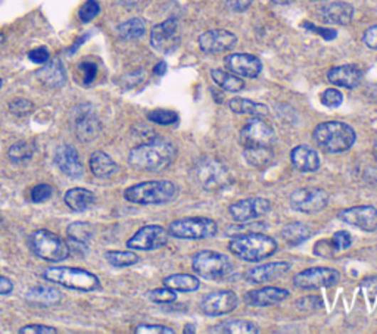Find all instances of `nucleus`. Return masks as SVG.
<instances>
[{
    "label": "nucleus",
    "instance_id": "obj_48",
    "mask_svg": "<svg viewBox=\"0 0 377 334\" xmlns=\"http://www.w3.org/2000/svg\"><path fill=\"white\" fill-rule=\"evenodd\" d=\"M80 71L83 72V85L90 86L97 75V67L95 62H90V60L81 62Z\"/></svg>",
    "mask_w": 377,
    "mask_h": 334
},
{
    "label": "nucleus",
    "instance_id": "obj_49",
    "mask_svg": "<svg viewBox=\"0 0 377 334\" xmlns=\"http://www.w3.org/2000/svg\"><path fill=\"white\" fill-rule=\"evenodd\" d=\"M134 333L137 334H174L176 331L170 327L161 324H140L136 327Z\"/></svg>",
    "mask_w": 377,
    "mask_h": 334
},
{
    "label": "nucleus",
    "instance_id": "obj_26",
    "mask_svg": "<svg viewBox=\"0 0 377 334\" xmlns=\"http://www.w3.org/2000/svg\"><path fill=\"white\" fill-rule=\"evenodd\" d=\"M290 162L301 173H314L320 168V158L317 152L305 144L292 149Z\"/></svg>",
    "mask_w": 377,
    "mask_h": 334
},
{
    "label": "nucleus",
    "instance_id": "obj_61",
    "mask_svg": "<svg viewBox=\"0 0 377 334\" xmlns=\"http://www.w3.org/2000/svg\"><path fill=\"white\" fill-rule=\"evenodd\" d=\"M271 2H275L277 5H287V4L293 2V0H271Z\"/></svg>",
    "mask_w": 377,
    "mask_h": 334
},
{
    "label": "nucleus",
    "instance_id": "obj_44",
    "mask_svg": "<svg viewBox=\"0 0 377 334\" xmlns=\"http://www.w3.org/2000/svg\"><path fill=\"white\" fill-rule=\"evenodd\" d=\"M297 308L304 311V312H312V311H319L324 308V302L320 296L312 295V296H305L297 301Z\"/></svg>",
    "mask_w": 377,
    "mask_h": 334
},
{
    "label": "nucleus",
    "instance_id": "obj_51",
    "mask_svg": "<svg viewBox=\"0 0 377 334\" xmlns=\"http://www.w3.org/2000/svg\"><path fill=\"white\" fill-rule=\"evenodd\" d=\"M58 330L51 325L43 324H30L19 328V334H56Z\"/></svg>",
    "mask_w": 377,
    "mask_h": 334
},
{
    "label": "nucleus",
    "instance_id": "obj_4",
    "mask_svg": "<svg viewBox=\"0 0 377 334\" xmlns=\"http://www.w3.org/2000/svg\"><path fill=\"white\" fill-rule=\"evenodd\" d=\"M179 195L177 185L166 180L143 181L124 190V199L136 205H164Z\"/></svg>",
    "mask_w": 377,
    "mask_h": 334
},
{
    "label": "nucleus",
    "instance_id": "obj_60",
    "mask_svg": "<svg viewBox=\"0 0 377 334\" xmlns=\"http://www.w3.org/2000/svg\"><path fill=\"white\" fill-rule=\"evenodd\" d=\"M196 330H195V325L193 324H187L186 325V328L183 330V333H195Z\"/></svg>",
    "mask_w": 377,
    "mask_h": 334
},
{
    "label": "nucleus",
    "instance_id": "obj_45",
    "mask_svg": "<svg viewBox=\"0 0 377 334\" xmlns=\"http://www.w3.org/2000/svg\"><path fill=\"white\" fill-rule=\"evenodd\" d=\"M52 195H53L52 185L41 183V184H37L36 187H33V190H31V200L34 203H43V202L49 200L52 198Z\"/></svg>",
    "mask_w": 377,
    "mask_h": 334
},
{
    "label": "nucleus",
    "instance_id": "obj_28",
    "mask_svg": "<svg viewBox=\"0 0 377 334\" xmlns=\"http://www.w3.org/2000/svg\"><path fill=\"white\" fill-rule=\"evenodd\" d=\"M89 165L93 176L102 180L111 178L118 173V165L114 162V159L110 155L102 151H96L90 155Z\"/></svg>",
    "mask_w": 377,
    "mask_h": 334
},
{
    "label": "nucleus",
    "instance_id": "obj_54",
    "mask_svg": "<svg viewBox=\"0 0 377 334\" xmlns=\"http://www.w3.org/2000/svg\"><path fill=\"white\" fill-rule=\"evenodd\" d=\"M331 242H333L334 247H336V250H345L351 246L352 240L346 232H338V233H334Z\"/></svg>",
    "mask_w": 377,
    "mask_h": 334
},
{
    "label": "nucleus",
    "instance_id": "obj_9",
    "mask_svg": "<svg viewBox=\"0 0 377 334\" xmlns=\"http://www.w3.org/2000/svg\"><path fill=\"white\" fill-rule=\"evenodd\" d=\"M192 176L203 190L209 192L220 190L230 183L227 166L214 158L199 159L193 166Z\"/></svg>",
    "mask_w": 377,
    "mask_h": 334
},
{
    "label": "nucleus",
    "instance_id": "obj_33",
    "mask_svg": "<svg viewBox=\"0 0 377 334\" xmlns=\"http://www.w3.org/2000/svg\"><path fill=\"white\" fill-rule=\"evenodd\" d=\"M282 237L290 246H298L311 237V228L304 222H289L282 228Z\"/></svg>",
    "mask_w": 377,
    "mask_h": 334
},
{
    "label": "nucleus",
    "instance_id": "obj_27",
    "mask_svg": "<svg viewBox=\"0 0 377 334\" xmlns=\"http://www.w3.org/2000/svg\"><path fill=\"white\" fill-rule=\"evenodd\" d=\"M354 8L346 2H331L322 8V18L327 24L346 26L352 21Z\"/></svg>",
    "mask_w": 377,
    "mask_h": 334
},
{
    "label": "nucleus",
    "instance_id": "obj_2",
    "mask_svg": "<svg viewBox=\"0 0 377 334\" xmlns=\"http://www.w3.org/2000/svg\"><path fill=\"white\" fill-rule=\"evenodd\" d=\"M228 250L242 261L260 262L276 252L277 242L261 232H254L230 239Z\"/></svg>",
    "mask_w": 377,
    "mask_h": 334
},
{
    "label": "nucleus",
    "instance_id": "obj_43",
    "mask_svg": "<svg viewBox=\"0 0 377 334\" xmlns=\"http://www.w3.org/2000/svg\"><path fill=\"white\" fill-rule=\"evenodd\" d=\"M99 14H100V5L96 2V0H87V2L78 11V16L85 24L90 23V21H93Z\"/></svg>",
    "mask_w": 377,
    "mask_h": 334
},
{
    "label": "nucleus",
    "instance_id": "obj_8",
    "mask_svg": "<svg viewBox=\"0 0 377 334\" xmlns=\"http://www.w3.org/2000/svg\"><path fill=\"white\" fill-rule=\"evenodd\" d=\"M218 233V225L211 218H181L176 220L169 227V235L176 239L186 240H205L213 239Z\"/></svg>",
    "mask_w": 377,
    "mask_h": 334
},
{
    "label": "nucleus",
    "instance_id": "obj_21",
    "mask_svg": "<svg viewBox=\"0 0 377 334\" xmlns=\"http://www.w3.org/2000/svg\"><path fill=\"white\" fill-rule=\"evenodd\" d=\"M55 163L58 168L70 178H81L85 174V166L80 159L77 149L71 144H62L55 152Z\"/></svg>",
    "mask_w": 377,
    "mask_h": 334
},
{
    "label": "nucleus",
    "instance_id": "obj_6",
    "mask_svg": "<svg viewBox=\"0 0 377 334\" xmlns=\"http://www.w3.org/2000/svg\"><path fill=\"white\" fill-rule=\"evenodd\" d=\"M195 274L211 281H224L233 274V262L216 250H201L192 261Z\"/></svg>",
    "mask_w": 377,
    "mask_h": 334
},
{
    "label": "nucleus",
    "instance_id": "obj_14",
    "mask_svg": "<svg viewBox=\"0 0 377 334\" xmlns=\"http://www.w3.org/2000/svg\"><path fill=\"white\" fill-rule=\"evenodd\" d=\"M151 45L161 53H171L180 46L179 24L174 18L166 19L152 28Z\"/></svg>",
    "mask_w": 377,
    "mask_h": 334
},
{
    "label": "nucleus",
    "instance_id": "obj_17",
    "mask_svg": "<svg viewBox=\"0 0 377 334\" xmlns=\"http://www.w3.org/2000/svg\"><path fill=\"white\" fill-rule=\"evenodd\" d=\"M73 130L78 140L92 141L102 130V124L90 107H78L73 114Z\"/></svg>",
    "mask_w": 377,
    "mask_h": 334
},
{
    "label": "nucleus",
    "instance_id": "obj_13",
    "mask_svg": "<svg viewBox=\"0 0 377 334\" xmlns=\"http://www.w3.org/2000/svg\"><path fill=\"white\" fill-rule=\"evenodd\" d=\"M169 230H165L161 225H144L140 230H137V233L127 240V247L133 250H144V252H149V250H156L161 249L169 242Z\"/></svg>",
    "mask_w": 377,
    "mask_h": 334
},
{
    "label": "nucleus",
    "instance_id": "obj_35",
    "mask_svg": "<svg viewBox=\"0 0 377 334\" xmlns=\"http://www.w3.org/2000/svg\"><path fill=\"white\" fill-rule=\"evenodd\" d=\"M27 301L33 303H41V305H55L60 301V293L51 286H37L31 289L27 293Z\"/></svg>",
    "mask_w": 377,
    "mask_h": 334
},
{
    "label": "nucleus",
    "instance_id": "obj_25",
    "mask_svg": "<svg viewBox=\"0 0 377 334\" xmlns=\"http://www.w3.org/2000/svg\"><path fill=\"white\" fill-rule=\"evenodd\" d=\"M36 77L51 89H59L67 82V71L62 60L58 58L48 60L46 65L36 72Z\"/></svg>",
    "mask_w": 377,
    "mask_h": 334
},
{
    "label": "nucleus",
    "instance_id": "obj_3",
    "mask_svg": "<svg viewBox=\"0 0 377 334\" xmlns=\"http://www.w3.org/2000/svg\"><path fill=\"white\" fill-rule=\"evenodd\" d=\"M312 137L319 148L329 153H344L349 151L357 140V134L351 125L341 121H326L319 124L312 131Z\"/></svg>",
    "mask_w": 377,
    "mask_h": 334
},
{
    "label": "nucleus",
    "instance_id": "obj_29",
    "mask_svg": "<svg viewBox=\"0 0 377 334\" xmlns=\"http://www.w3.org/2000/svg\"><path fill=\"white\" fill-rule=\"evenodd\" d=\"M64 200L70 210H73L74 212H85L89 211L95 205L96 196L93 192L83 189V187H74V189L67 190Z\"/></svg>",
    "mask_w": 377,
    "mask_h": 334
},
{
    "label": "nucleus",
    "instance_id": "obj_57",
    "mask_svg": "<svg viewBox=\"0 0 377 334\" xmlns=\"http://www.w3.org/2000/svg\"><path fill=\"white\" fill-rule=\"evenodd\" d=\"M227 8L230 11H235V12H243L246 11L250 5H253L254 0H224Z\"/></svg>",
    "mask_w": 377,
    "mask_h": 334
},
{
    "label": "nucleus",
    "instance_id": "obj_34",
    "mask_svg": "<svg viewBox=\"0 0 377 334\" xmlns=\"http://www.w3.org/2000/svg\"><path fill=\"white\" fill-rule=\"evenodd\" d=\"M211 77H213L216 85L218 87L224 89L225 92L238 93V92H242L245 89V81L242 80V77H239L233 72H227L223 70H213Z\"/></svg>",
    "mask_w": 377,
    "mask_h": 334
},
{
    "label": "nucleus",
    "instance_id": "obj_36",
    "mask_svg": "<svg viewBox=\"0 0 377 334\" xmlns=\"http://www.w3.org/2000/svg\"><path fill=\"white\" fill-rule=\"evenodd\" d=\"M118 36L122 40H136L144 36L146 33V26H144V21L140 18H132L129 21H125V23L120 24L118 28Z\"/></svg>",
    "mask_w": 377,
    "mask_h": 334
},
{
    "label": "nucleus",
    "instance_id": "obj_18",
    "mask_svg": "<svg viewBox=\"0 0 377 334\" xmlns=\"http://www.w3.org/2000/svg\"><path fill=\"white\" fill-rule=\"evenodd\" d=\"M338 218L349 225L363 230V232L371 233L377 230V210L371 205L346 208V210L338 212Z\"/></svg>",
    "mask_w": 377,
    "mask_h": 334
},
{
    "label": "nucleus",
    "instance_id": "obj_38",
    "mask_svg": "<svg viewBox=\"0 0 377 334\" xmlns=\"http://www.w3.org/2000/svg\"><path fill=\"white\" fill-rule=\"evenodd\" d=\"M105 259L115 268L132 266L139 262V257L130 250H108V252H105Z\"/></svg>",
    "mask_w": 377,
    "mask_h": 334
},
{
    "label": "nucleus",
    "instance_id": "obj_22",
    "mask_svg": "<svg viewBox=\"0 0 377 334\" xmlns=\"http://www.w3.org/2000/svg\"><path fill=\"white\" fill-rule=\"evenodd\" d=\"M290 269L287 262H268L265 265H258L249 268L243 274L245 280L253 284H265L285 277Z\"/></svg>",
    "mask_w": 377,
    "mask_h": 334
},
{
    "label": "nucleus",
    "instance_id": "obj_23",
    "mask_svg": "<svg viewBox=\"0 0 377 334\" xmlns=\"http://www.w3.org/2000/svg\"><path fill=\"white\" fill-rule=\"evenodd\" d=\"M289 298V291L280 287L268 286L258 290H250L245 295V302L250 306H273Z\"/></svg>",
    "mask_w": 377,
    "mask_h": 334
},
{
    "label": "nucleus",
    "instance_id": "obj_1",
    "mask_svg": "<svg viewBox=\"0 0 377 334\" xmlns=\"http://www.w3.org/2000/svg\"><path fill=\"white\" fill-rule=\"evenodd\" d=\"M176 156L177 148L171 140L165 137H155L151 141L136 146L134 149H132L129 162L137 170L158 173L169 168L174 162Z\"/></svg>",
    "mask_w": 377,
    "mask_h": 334
},
{
    "label": "nucleus",
    "instance_id": "obj_46",
    "mask_svg": "<svg viewBox=\"0 0 377 334\" xmlns=\"http://www.w3.org/2000/svg\"><path fill=\"white\" fill-rule=\"evenodd\" d=\"M33 109H34V105H33V102L28 99L19 97V99H14L9 103V111L18 117H24V115L30 114Z\"/></svg>",
    "mask_w": 377,
    "mask_h": 334
},
{
    "label": "nucleus",
    "instance_id": "obj_52",
    "mask_svg": "<svg viewBox=\"0 0 377 334\" xmlns=\"http://www.w3.org/2000/svg\"><path fill=\"white\" fill-rule=\"evenodd\" d=\"M314 252H316L319 257L323 258H330L331 255H334V252H338L336 247H334L331 240H322L316 244V249H314Z\"/></svg>",
    "mask_w": 377,
    "mask_h": 334
},
{
    "label": "nucleus",
    "instance_id": "obj_7",
    "mask_svg": "<svg viewBox=\"0 0 377 334\" xmlns=\"http://www.w3.org/2000/svg\"><path fill=\"white\" fill-rule=\"evenodd\" d=\"M33 252L48 262H64L70 257V246L49 230H36L30 236Z\"/></svg>",
    "mask_w": 377,
    "mask_h": 334
},
{
    "label": "nucleus",
    "instance_id": "obj_59",
    "mask_svg": "<svg viewBox=\"0 0 377 334\" xmlns=\"http://www.w3.org/2000/svg\"><path fill=\"white\" fill-rule=\"evenodd\" d=\"M165 71H166V64H165V62L164 60H161L159 62V64L155 67V70H154V72L156 74V75H164L165 74Z\"/></svg>",
    "mask_w": 377,
    "mask_h": 334
},
{
    "label": "nucleus",
    "instance_id": "obj_24",
    "mask_svg": "<svg viewBox=\"0 0 377 334\" xmlns=\"http://www.w3.org/2000/svg\"><path fill=\"white\" fill-rule=\"evenodd\" d=\"M327 78L334 86L355 89L361 85L363 71L355 65H341L334 67L327 72Z\"/></svg>",
    "mask_w": 377,
    "mask_h": 334
},
{
    "label": "nucleus",
    "instance_id": "obj_32",
    "mask_svg": "<svg viewBox=\"0 0 377 334\" xmlns=\"http://www.w3.org/2000/svg\"><path fill=\"white\" fill-rule=\"evenodd\" d=\"M162 284L174 291H181V293H191V291H196L201 287L198 277L191 274L169 276L162 280Z\"/></svg>",
    "mask_w": 377,
    "mask_h": 334
},
{
    "label": "nucleus",
    "instance_id": "obj_11",
    "mask_svg": "<svg viewBox=\"0 0 377 334\" xmlns=\"http://www.w3.org/2000/svg\"><path fill=\"white\" fill-rule=\"evenodd\" d=\"M277 143L275 130L261 118L248 121L240 130V144L245 148H273Z\"/></svg>",
    "mask_w": 377,
    "mask_h": 334
},
{
    "label": "nucleus",
    "instance_id": "obj_53",
    "mask_svg": "<svg viewBox=\"0 0 377 334\" xmlns=\"http://www.w3.org/2000/svg\"><path fill=\"white\" fill-rule=\"evenodd\" d=\"M51 55H49V50L46 48H37L31 52H28V59L31 62H34V64H46V62L49 60Z\"/></svg>",
    "mask_w": 377,
    "mask_h": 334
},
{
    "label": "nucleus",
    "instance_id": "obj_15",
    "mask_svg": "<svg viewBox=\"0 0 377 334\" xmlns=\"http://www.w3.org/2000/svg\"><path fill=\"white\" fill-rule=\"evenodd\" d=\"M239 298L232 290H217L206 295L201 302V311L208 317H218L233 312L238 308Z\"/></svg>",
    "mask_w": 377,
    "mask_h": 334
},
{
    "label": "nucleus",
    "instance_id": "obj_5",
    "mask_svg": "<svg viewBox=\"0 0 377 334\" xmlns=\"http://www.w3.org/2000/svg\"><path fill=\"white\" fill-rule=\"evenodd\" d=\"M41 277H43V280H46L48 283L64 286L71 290L83 291V293H89V291L100 289L99 277L83 268L49 266L43 271Z\"/></svg>",
    "mask_w": 377,
    "mask_h": 334
},
{
    "label": "nucleus",
    "instance_id": "obj_37",
    "mask_svg": "<svg viewBox=\"0 0 377 334\" xmlns=\"http://www.w3.org/2000/svg\"><path fill=\"white\" fill-rule=\"evenodd\" d=\"M243 156L250 166L261 168V166H265L273 161L275 155L271 148H245Z\"/></svg>",
    "mask_w": 377,
    "mask_h": 334
},
{
    "label": "nucleus",
    "instance_id": "obj_39",
    "mask_svg": "<svg viewBox=\"0 0 377 334\" xmlns=\"http://www.w3.org/2000/svg\"><path fill=\"white\" fill-rule=\"evenodd\" d=\"M67 235H68V239H71L74 242L89 244L95 236V228L89 222H83V221L73 222L67 228Z\"/></svg>",
    "mask_w": 377,
    "mask_h": 334
},
{
    "label": "nucleus",
    "instance_id": "obj_41",
    "mask_svg": "<svg viewBox=\"0 0 377 334\" xmlns=\"http://www.w3.org/2000/svg\"><path fill=\"white\" fill-rule=\"evenodd\" d=\"M148 298L154 302V303H159V305H169L177 301V291L169 289V287H162V289H154L148 293Z\"/></svg>",
    "mask_w": 377,
    "mask_h": 334
},
{
    "label": "nucleus",
    "instance_id": "obj_20",
    "mask_svg": "<svg viewBox=\"0 0 377 334\" xmlns=\"http://www.w3.org/2000/svg\"><path fill=\"white\" fill-rule=\"evenodd\" d=\"M225 68L239 77L255 78L262 71L261 60L249 53H232L224 59Z\"/></svg>",
    "mask_w": 377,
    "mask_h": 334
},
{
    "label": "nucleus",
    "instance_id": "obj_55",
    "mask_svg": "<svg viewBox=\"0 0 377 334\" xmlns=\"http://www.w3.org/2000/svg\"><path fill=\"white\" fill-rule=\"evenodd\" d=\"M304 27L308 28L309 31H314V33H317L319 36H322L323 38L326 40H331L338 36L336 30H333V28H323V27H316V26H311L309 23H304Z\"/></svg>",
    "mask_w": 377,
    "mask_h": 334
},
{
    "label": "nucleus",
    "instance_id": "obj_42",
    "mask_svg": "<svg viewBox=\"0 0 377 334\" xmlns=\"http://www.w3.org/2000/svg\"><path fill=\"white\" fill-rule=\"evenodd\" d=\"M148 119L159 125H173L179 122V115L169 109H155L148 114Z\"/></svg>",
    "mask_w": 377,
    "mask_h": 334
},
{
    "label": "nucleus",
    "instance_id": "obj_63",
    "mask_svg": "<svg viewBox=\"0 0 377 334\" xmlns=\"http://www.w3.org/2000/svg\"><path fill=\"white\" fill-rule=\"evenodd\" d=\"M0 89H2V78H0Z\"/></svg>",
    "mask_w": 377,
    "mask_h": 334
},
{
    "label": "nucleus",
    "instance_id": "obj_47",
    "mask_svg": "<svg viewBox=\"0 0 377 334\" xmlns=\"http://www.w3.org/2000/svg\"><path fill=\"white\" fill-rule=\"evenodd\" d=\"M344 102V95L336 89H327L322 95V103L329 108H339Z\"/></svg>",
    "mask_w": 377,
    "mask_h": 334
},
{
    "label": "nucleus",
    "instance_id": "obj_19",
    "mask_svg": "<svg viewBox=\"0 0 377 334\" xmlns=\"http://www.w3.org/2000/svg\"><path fill=\"white\" fill-rule=\"evenodd\" d=\"M238 43V37L227 30H209L199 37V48L205 53H223L232 50Z\"/></svg>",
    "mask_w": 377,
    "mask_h": 334
},
{
    "label": "nucleus",
    "instance_id": "obj_50",
    "mask_svg": "<svg viewBox=\"0 0 377 334\" xmlns=\"http://www.w3.org/2000/svg\"><path fill=\"white\" fill-rule=\"evenodd\" d=\"M363 293L368 299L370 303H374L377 301V276L376 277H368L364 279L360 284Z\"/></svg>",
    "mask_w": 377,
    "mask_h": 334
},
{
    "label": "nucleus",
    "instance_id": "obj_56",
    "mask_svg": "<svg viewBox=\"0 0 377 334\" xmlns=\"http://www.w3.org/2000/svg\"><path fill=\"white\" fill-rule=\"evenodd\" d=\"M363 40H364V43L367 48L377 50V24L366 30Z\"/></svg>",
    "mask_w": 377,
    "mask_h": 334
},
{
    "label": "nucleus",
    "instance_id": "obj_16",
    "mask_svg": "<svg viewBox=\"0 0 377 334\" xmlns=\"http://www.w3.org/2000/svg\"><path fill=\"white\" fill-rule=\"evenodd\" d=\"M271 210V202L265 198H246L228 208V214L236 222L254 221Z\"/></svg>",
    "mask_w": 377,
    "mask_h": 334
},
{
    "label": "nucleus",
    "instance_id": "obj_12",
    "mask_svg": "<svg viewBox=\"0 0 377 334\" xmlns=\"http://www.w3.org/2000/svg\"><path fill=\"white\" fill-rule=\"evenodd\" d=\"M341 280V273L338 269L327 266H316L301 271L293 277V284L302 290H317L336 286Z\"/></svg>",
    "mask_w": 377,
    "mask_h": 334
},
{
    "label": "nucleus",
    "instance_id": "obj_31",
    "mask_svg": "<svg viewBox=\"0 0 377 334\" xmlns=\"http://www.w3.org/2000/svg\"><path fill=\"white\" fill-rule=\"evenodd\" d=\"M228 107L235 114L239 115H249L254 118H262L268 115V108L265 105L245 97H233L228 102Z\"/></svg>",
    "mask_w": 377,
    "mask_h": 334
},
{
    "label": "nucleus",
    "instance_id": "obj_40",
    "mask_svg": "<svg viewBox=\"0 0 377 334\" xmlns=\"http://www.w3.org/2000/svg\"><path fill=\"white\" fill-rule=\"evenodd\" d=\"M34 153H36V146L30 141H18V143L12 144L8 151V156L14 162L31 161Z\"/></svg>",
    "mask_w": 377,
    "mask_h": 334
},
{
    "label": "nucleus",
    "instance_id": "obj_62",
    "mask_svg": "<svg viewBox=\"0 0 377 334\" xmlns=\"http://www.w3.org/2000/svg\"><path fill=\"white\" fill-rule=\"evenodd\" d=\"M4 38H5V37H4V34H0V43H2Z\"/></svg>",
    "mask_w": 377,
    "mask_h": 334
},
{
    "label": "nucleus",
    "instance_id": "obj_30",
    "mask_svg": "<svg viewBox=\"0 0 377 334\" xmlns=\"http://www.w3.org/2000/svg\"><path fill=\"white\" fill-rule=\"evenodd\" d=\"M208 333H218V334H258L260 328L255 323L248 320H225L213 328H209Z\"/></svg>",
    "mask_w": 377,
    "mask_h": 334
},
{
    "label": "nucleus",
    "instance_id": "obj_58",
    "mask_svg": "<svg viewBox=\"0 0 377 334\" xmlns=\"http://www.w3.org/2000/svg\"><path fill=\"white\" fill-rule=\"evenodd\" d=\"M14 291V283L5 277L0 276V296H8Z\"/></svg>",
    "mask_w": 377,
    "mask_h": 334
},
{
    "label": "nucleus",
    "instance_id": "obj_10",
    "mask_svg": "<svg viewBox=\"0 0 377 334\" xmlns=\"http://www.w3.org/2000/svg\"><path fill=\"white\" fill-rule=\"evenodd\" d=\"M289 205L293 211L308 215L317 214L327 208L329 193L320 187H304L290 195Z\"/></svg>",
    "mask_w": 377,
    "mask_h": 334
}]
</instances>
